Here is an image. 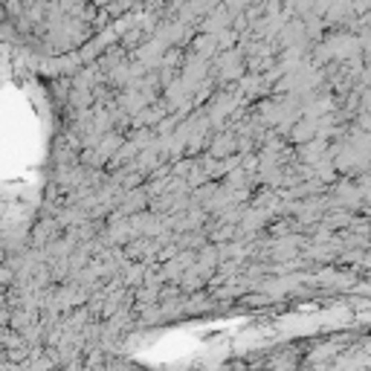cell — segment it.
<instances>
[{
    "label": "cell",
    "mask_w": 371,
    "mask_h": 371,
    "mask_svg": "<svg viewBox=\"0 0 371 371\" xmlns=\"http://www.w3.org/2000/svg\"><path fill=\"white\" fill-rule=\"evenodd\" d=\"M44 151L41 110L26 85H0V183L26 189Z\"/></svg>",
    "instance_id": "1"
}]
</instances>
